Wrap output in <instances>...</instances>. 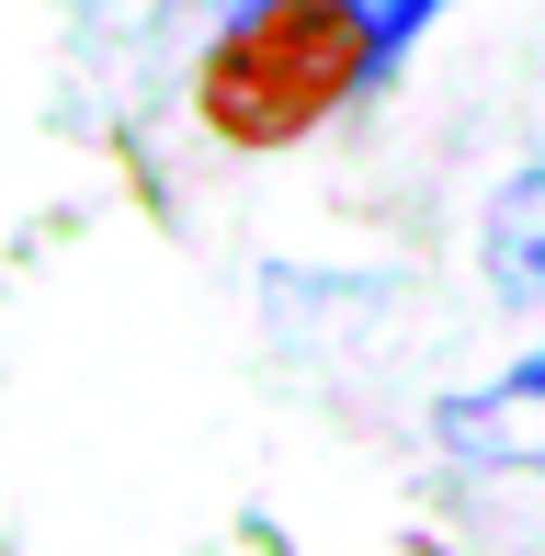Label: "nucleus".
<instances>
[{
  "mask_svg": "<svg viewBox=\"0 0 545 556\" xmlns=\"http://www.w3.org/2000/svg\"><path fill=\"white\" fill-rule=\"evenodd\" d=\"M386 68V35L364 0H251L228 35L205 46L193 103L228 148H295L307 125H330L364 80Z\"/></svg>",
  "mask_w": 545,
  "mask_h": 556,
  "instance_id": "obj_1",
  "label": "nucleus"
},
{
  "mask_svg": "<svg viewBox=\"0 0 545 556\" xmlns=\"http://www.w3.org/2000/svg\"><path fill=\"white\" fill-rule=\"evenodd\" d=\"M432 432H443L455 466H478V477H534L545 466V352H511L500 375H478L466 397H443Z\"/></svg>",
  "mask_w": 545,
  "mask_h": 556,
  "instance_id": "obj_2",
  "label": "nucleus"
},
{
  "mask_svg": "<svg viewBox=\"0 0 545 556\" xmlns=\"http://www.w3.org/2000/svg\"><path fill=\"white\" fill-rule=\"evenodd\" d=\"M478 262H489V295H500V307H545V148H523L511 182L489 193Z\"/></svg>",
  "mask_w": 545,
  "mask_h": 556,
  "instance_id": "obj_3",
  "label": "nucleus"
}]
</instances>
